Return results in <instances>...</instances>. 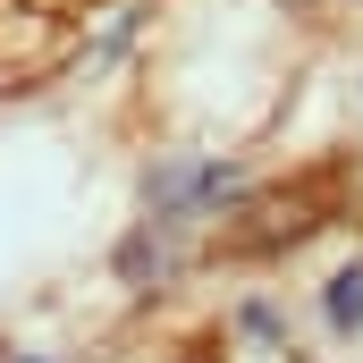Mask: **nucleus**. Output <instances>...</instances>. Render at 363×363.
Listing matches in <instances>:
<instances>
[{
	"instance_id": "obj_1",
	"label": "nucleus",
	"mask_w": 363,
	"mask_h": 363,
	"mask_svg": "<svg viewBox=\"0 0 363 363\" xmlns=\"http://www.w3.org/2000/svg\"><path fill=\"white\" fill-rule=\"evenodd\" d=\"M330 321H338V330H363V271L330 279Z\"/></svg>"
}]
</instances>
